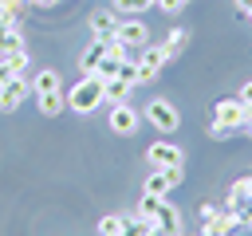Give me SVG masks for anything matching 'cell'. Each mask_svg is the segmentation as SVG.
<instances>
[{"label": "cell", "mask_w": 252, "mask_h": 236, "mask_svg": "<svg viewBox=\"0 0 252 236\" xmlns=\"http://www.w3.org/2000/svg\"><path fill=\"white\" fill-rule=\"evenodd\" d=\"M32 98H35V106H39V114L43 118H55V114H63V75L55 71V67H39L35 75H32Z\"/></svg>", "instance_id": "6da1fadb"}, {"label": "cell", "mask_w": 252, "mask_h": 236, "mask_svg": "<svg viewBox=\"0 0 252 236\" xmlns=\"http://www.w3.org/2000/svg\"><path fill=\"white\" fill-rule=\"evenodd\" d=\"M98 102H106V94H102V79H98V75H83V79L67 90V106H71L75 114H94Z\"/></svg>", "instance_id": "7a4b0ae2"}, {"label": "cell", "mask_w": 252, "mask_h": 236, "mask_svg": "<svg viewBox=\"0 0 252 236\" xmlns=\"http://www.w3.org/2000/svg\"><path fill=\"white\" fill-rule=\"evenodd\" d=\"M142 118H146L154 130H161V134H173V130L181 126L177 106H173V102H165V98H150V102H146V110H142Z\"/></svg>", "instance_id": "3957f363"}, {"label": "cell", "mask_w": 252, "mask_h": 236, "mask_svg": "<svg viewBox=\"0 0 252 236\" xmlns=\"http://www.w3.org/2000/svg\"><path fill=\"white\" fill-rule=\"evenodd\" d=\"M213 122L224 126V130H240L248 122V106L240 98H217L213 102Z\"/></svg>", "instance_id": "277c9868"}, {"label": "cell", "mask_w": 252, "mask_h": 236, "mask_svg": "<svg viewBox=\"0 0 252 236\" xmlns=\"http://www.w3.org/2000/svg\"><path fill=\"white\" fill-rule=\"evenodd\" d=\"M185 181V165H169V169H154L150 177H146V185H142V193H150V197H165V193H173L177 185Z\"/></svg>", "instance_id": "5b68a950"}, {"label": "cell", "mask_w": 252, "mask_h": 236, "mask_svg": "<svg viewBox=\"0 0 252 236\" xmlns=\"http://www.w3.org/2000/svg\"><path fill=\"white\" fill-rule=\"evenodd\" d=\"M165 63H169L165 47H161V43H146V47H142V59H138V83H154Z\"/></svg>", "instance_id": "8992f818"}, {"label": "cell", "mask_w": 252, "mask_h": 236, "mask_svg": "<svg viewBox=\"0 0 252 236\" xmlns=\"http://www.w3.org/2000/svg\"><path fill=\"white\" fill-rule=\"evenodd\" d=\"M28 94H32V79L28 75H16V79L0 83V114H12Z\"/></svg>", "instance_id": "52a82bcc"}, {"label": "cell", "mask_w": 252, "mask_h": 236, "mask_svg": "<svg viewBox=\"0 0 252 236\" xmlns=\"http://www.w3.org/2000/svg\"><path fill=\"white\" fill-rule=\"evenodd\" d=\"M138 122H142V114H138L130 102H114V110H110V134L130 138V134L138 130Z\"/></svg>", "instance_id": "ba28073f"}, {"label": "cell", "mask_w": 252, "mask_h": 236, "mask_svg": "<svg viewBox=\"0 0 252 236\" xmlns=\"http://www.w3.org/2000/svg\"><path fill=\"white\" fill-rule=\"evenodd\" d=\"M146 161H150L154 169H169V165H181L185 153H181V146H173V142H154V146L146 149Z\"/></svg>", "instance_id": "9c48e42d"}, {"label": "cell", "mask_w": 252, "mask_h": 236, "mask_svg": "<svg viewBox=\"0 0 252 236\" xmlns=\"http://www.w3.org/2000/svg\"><path fill=\"white\" fill-rule=\"evenodd\" d=\"M118 24H122V16H118L114 8H102V12H91V20H87V28H91V35H94V39H114V31H118Z\"/></svg>", "instance_id": "30bf717a"}, {"label": "cell", "mask_w": 252, "mask_h": 236, "mask_svg": "<svg viewBox=\"0 0 252 236\" xmlns=\"http://www.w3.org/2000/svg\"><path fill=\"white\" fill-rule=\"evenodd\" d=\"M114 39H118L122 47H146V43H150V28H146L142 20H122L118 31H114Z\"/></svg>", "instance_id": "8fae6325"}, {"label": "cell", "mask_w": 252, "mask_h": 236, "mask_svg": "<svg viewBox=\"0 0 252 236\" xmlns=\"http://www.w3.org/2000/svg\"><path fill=\"white\" fill-rule=\"evenodd\" d=\"M122 63H126V47H122L118 39H110V51H106L102 63L94 67V75H98V79H114V75L122 71Z\"/></svg>", "instance_id": "7c38bea8"}, {"label": "cell", "mask_w": 252, "mask_h": 236, "mask_svg": "<svg viewBox=\"0 0 252 236\" xmlns=\"http://www.w3.org/2000/svg\"><path fill=\"white\" fill-rule=\"evenodd\" d=\"M154 228L158 232H165V236H181V212L161 197V205H158V216H154Z\"/></svg>", "instance_id": "4fadbf2b"}, {"label": "cell", "mask_w": 252, "mask_h": 236, "mask_svg": "<svg viewBox=\"0 0 252 236\" xmlns=\"http://www.w3.org/2000/svg\"><path fill=\"white\" fill-rule=\"evenodd\" d=\"M32 67V55L20 47V51H12V55H0V83H8V79H16V75H24Z\"/></svg>", "instance_id": "5bb4252c"}, {"label": "cell", "mask_w": 252, "mask_h": 236, "mask_svg": "<svg viewBox=\"0 0 252 236\" xmlns=\"http://www.w3.org/2000/svg\"><path fill=\"white\" fill-rule=\"evenodd\" d=\"M106 51H110V39H94V43L79 55V71H83V75H94V67L102 63V55H106Z\"/></svg>", "instance_id": "9a60e30c"}, {"label": "cell", "mask_w": 252, "mask_h": 236, "mask_svg": "<svg viewBox=\"0 0 252 236\" xmlns=\"http://www.w3.org/2000/svg\"><path fill=\"white\" fill-rule=\"evenodd\" d=\"M24 47V31L20 24H0V55H12Z\"/></svg>", "instance_id": "2e32d148"}, {"label": "cell", "mask_w": 252, "mask_h": 236, "mask_svg": "<svg viewBox=\"0 0 252 236\" xmlns=\"http://www.w3.org/2000/svg\"><path fill=\"white\" fill-rule=\"evenodd\" d=\"M161 47H165V55H169V59H177V55L189 47V31H185V28H173V31L161 39Z\"/></svg>", "instance_id": "e0dca14e"}, {"label": "cell", "mask_w": 252, "mask_h": 236, "mask_svg": "<svg viewBox=\"0 0 252 236\" xmlns=\"http://www.w3.org/2000/svg\"><path fill=\"white\" fill-rule=\"evenodd\" d=\"M102 94H106V102H126V94H130V83L126 79H102Z\"/></svg>", "instance_id": "ac0fdd59"}, {"label": "cell", "mask_w": 252, "mask_h": 236, "mask_svg": "<svg viewBox=\"0 0 252 236\" xmlns=\"http://www.w3.org/2000/svg\"><path fill=\"white\" fill-rule=\"evenodd\" d=\"M158 205H161V197H150V193H142L138 197V220H146V224H154V216H158Z\"/></svg>", "instance_id": "d6986e66"}, {"label": "cell", "mask_w": 252, "mask_h": 236, "mask_svg": "<svg viewBox=\"0 0 252 236\" xmlns=\"http://www.w3.org/2000/svg\"><path fill=\"white\" fill-rule=\"evenodd\" d=\"M252 197V177H240L232 189H228V208H236L240 201H248Z\"/></svg>", "instance_id": "ffe728a7"}, {"label": "cell", "mask_w": 252, "mask_h": 236, "mask_svg": "<svg viewBox=\"0 0 252 236\" xmlns=\"http://www.w3.org/2000/svg\"><path fill=\"white\" fill-rule=\"evenodd\" d=\"M122 224H126V216L110 212V216H102V220H98V236H118V232H122Z\"/></svg>", "instance_id": "44dd1931"}, {"label": "cell", "mask_w": 252, "mask_h": 236, "mask_svg": "<svg viewBox=\"0 0 252 236\" xmlns=\"http://www.w3.org/2000/svg\"><path fill=\"white\" fill-rule=\"evenodd\" d=\"M158 0H114V12L122 16V12H146V8H154Z\"/></svg>", "instance_id": "7402d4cb"}, {"label": "cell", "mask_w": 252, "mask_h": 236, "mask_svg": "<svg viewBox=\"0 0 252 236\" xmlns=\"http://www.w3.org/2000/svg\"><path fill=\"white\" fill-rule=\"evenodd\" d=\"M146 232H150V224H146V220H138V216H130V220L122 224V232H118V236H146Z\"/></svg>", "instance_id": "603a6c76"}, {"label": "cell", "mask_w": 252, "mask_h": 236, "mask_svg": "<svg viewBox=\"0 0 252 236\" xmlns=\"http://www.w3.org/2000/svg\"><path fill=\"white\" fill-rule=\"evenodd\" d=\"M20 12H24V8H16V4H4V0H0V24H20Z\"/></svg>", "instance_id": "cb8c5ba5"}, {"label": "cell", "mask_w": 252, "mask_h": 236, "mask_svg": "<svg viewBox=\"0 0 252 236\" xmlns=\"http://www.w3.org/2000/svg\"><path fill=\"white\" fill-rule=\"evenodd\" d=\"M118 79H126L130 87H138V63H130V59H126V63H122V71H118Z\"/></svg>", "instance_id": "d4e9b609"}, {"label": "cell", "mask_w": 252, "mask_h": 236, "mask_svg": "<svg viewBox=\"0 0 252 236\" xmlns=\"http://www.w3.org/2000/svg\"><path fill=\"white\" fill-rule=\"evenodd\" d=\"M236 98H240V102H244V106H248V110H252V83H244V87H240V94H236Z\"/></svg>", "instance_id": "484cf974"}, {"label": "cell", "mask_w": 252, "mask_h": 236, "mask_svg": "<svg viewBox=\"0 0 252 236\" xmlns=\"http://www.w3.org/2000/svg\"><path fill=\"white\" fill-rule=\"evenodd\" d=\"M158 8H161V12H181V4H177V0H158Z\"/></svg>", "instance_id": "4316f807"}, {"label": "cell", "mask_w": 252, "mask_h": 236, "mask_svg": "<svg viewBox=\"0 0 252 236\" xmlns=\"http://www.w3.org/2000/svg\"><path fill=\"white\" fill-rule=\"evenodd\" d=\"M236 12H240V16H248V20H252V0H236Z\"/></svg>", "instance_id": "83f0119b"}, {"label": "cell", "mask_w": 252, "mask_h": 236, "mask_svg": "<svg viewBox=\"0 0 252 236\" xmlns=\"http://www.w3.org/2000/svg\"><path fill=\"white\" fill-rule=\"evenodd\" d=\"M35 8H55V4H63V0H32Z\"/></svg>", "instance_id": "f1b7e54d"}, {"label": "cell", "mask_w": 252, "mask_h": 236, "mask_svg": "<svg viewBox=\"0 0 252 236\" xmlns=\"http://www.w3.org/2000/svg\"><path fill=\"white\" fill-rule=\"evenodd\" d=\"M244 130H248V138H252V110H248V122H244Z\"/></svg>", "instance_id": "f546056e"}, {"label": "cell", "mask_w": 252, "mask_h": 236, "mask_svg": "<svg viewBox=\"0 0 252 236\" xmlns=\"http://www.w3.org/2000/svg\"><path fill=\"white\" fill-rule=\"evenodd\" d=\"M177 4H181V8H189V0H177Z\"/></svg>", "instance_id": "4dcf8cb0"}]
</instances>
